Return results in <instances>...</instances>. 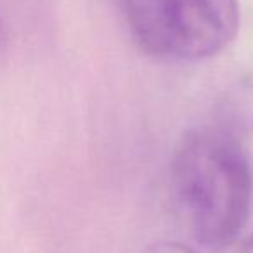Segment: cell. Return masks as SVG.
Segmentation results:
<instances>
[{
	"label": "cell",
	"mask_w": 253,
	"mask_h": 253,
	"mask_svg": "<svg viewBox=\"0 0 253 253\" xmlns=\"http://www.w3.org/2000/svg\"><path fill=\"white\" fill-rule=\"evenodd\" d=\"M172 182L201 245L218 250L236 241L253 208L250 148L210 123L198 126L173 153Z\"/></svg>",
	"instance_id": "obj_1"
},
{
	"label": "cell",
	"mask_w": 253,
	"mask_h": 253,
	"mask_svg": "<svg viewBox=\"0 0 253 253\" xmlns=\"http://www.w3.org/2000/svg\"><path fill=\"white\" fill-rule=\"evenodd\" d=\"M239 0H169L167 56L180 61L215 57L239 32Z\"/></svg>",
	"instance_id": "obj_2"
},
{
	"label": "cell",
	"mask_w": 253,
	"mask_h": 253,
	"mask_svg": "<svg viewBox=\"0 0 253 253\" xmlns=\"http://www.w3.org/2000/svg\"><path fill=\"white\" fill-rule=\"evenodd\" d=\"M211 126L250 148L253 142V73L234 80L215 102Z\"/></svg>",
	"instance_id": "obj_3"
},
{
	"label": "cell",
	"mask_w": 253,
	"mask_h": 253,
	"mask_svg": "<svg viewBox=\"0 0 253 253\" xmlns=\"http://www.w3.org/2000/svg\"><path fill=\"white\" fill-rule=\"evenodd\" d=\"M135 43L151 56H167L169 0H120Z\"/></svg>",
	"instance_id": "obj_4"
},
{
	"label": "cell",
	"mask_w": 253,
	"mask_h": 253,
	"mask_svg": "<svg viewBox=\"0 0 253 253\" xmlns=\"http://www.w3.org/2000/svg\"><path fill=\"white\" fill-rule=\"evenodd\" d=\"M146 253H196L191 246L184 245V243H175V241H163L156 243Z\"/></svg>",
	"instance_id": "obj_5"
},
{
	"label": "cell",
	"mask_w": 253,
	"mask_h": 253,
	"mask_svg": "<svg viewBox=\"0 0 253 253\" xmlns=\"http://www.w3.org/2000/svg\"><path fill=\"white\" fill-rule=\"evenodd\" d=\"M234 253H253V234L243 239V243L238 246V250Z\"/></svg>",
	"instance_id": "obj_6"
},
{
	"label": "cell",
	"mask_w": 253,
	"mask_h": 253,
	"mask_svg": "<svg viewBox=\"0 0 253 253\" xmlns=\"http://www.w3.org/2000/svg\"><path fill=\"white\" fill-rule=\"evenodd\" d=\"M5 42H7V35H5V26H4V21L0 18V61L4 57V52H5Z\"/></svg>",
	"instance_id": "obj_7"
}]
</instances>
